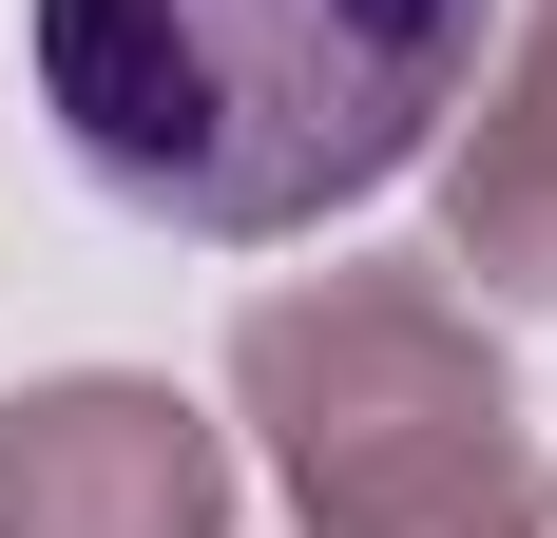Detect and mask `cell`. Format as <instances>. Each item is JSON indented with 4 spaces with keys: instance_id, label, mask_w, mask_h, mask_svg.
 <instances>
[{
    "instance_id": "1",
    "label": "cell",
    "mask_w": 557,
    "mask_h": 538,
    "mask_svg": "<svg viewBox=\"0 0 557 538\" xmlns=\"http://www.w3.org/2000/svg\"><path fill=\"white\" fill-rule=\"evenodd\" d=\"M481 77V0H39V115L115 212L270 250L385 193Z\"/></svg>"
},
{
    "instance_id": "2",
    "label": "cell",
    "mask_w": 557,
    "mask_h": 538,
    "mask_svg": "<svg viewBox=\"0 0 557 538\" xmlns=\"http://www.w3.org/2000/svg\"><path fill=\"white\" fill-rule=\"evenodd\" d=\"M231 366L327 538H539V462L443 289H288V308H250Z\"/></svg>"
},
{
    "instance_id": "3",
    "label": "cell",
    "mask_w": 557,
    "mask_h": 538,
    "mask_svg": "<svg viewBox=\"0 0 557 538\" xmlns=\"http://www.w3.org/2000/svg\"><path fill=\"white\" fill-rule=\"evenodd\" d=\"M0 538H231V462L154 384H39L0 404Z\"/></svg>"
},
{
    "instance_id": "4",
    "label": "cell",
    "mask_w": 557,
    "mask_h": 538,
    "mask_svg": "<svg viewBox=\"0 0 557 538\" xmlns=\"http://www.w3.org/2000/svg\"><path fill=\"white\" fill-rule=\"evenodd\" d=\"M461 269L557 289V0L519 20V77H500V115H481V155H461Z\"/></svg>"
}]
</instances>
